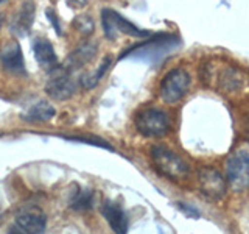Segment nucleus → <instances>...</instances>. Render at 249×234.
Segmentation results:
<instances>
[{
	"label": "nucleus",
	"mask_w": 249,
	"mask_h": 234,
	"mask_svg": "<svg viewBox=\"0 0 249 234\" xmlns=\"http://www.w3.org/2000/svg\"><path fill=\"white\" fill-rule=\"evenodd\" d=\"M151 159L156 170L165 178L173 179V181H179V179L185 178L187 174H189V166L185 164V161L165 147L160 145L153 147Z\"/></svg>",
	"instance_id": "f257e3e1"
},
{
	"label": "nucleus",
	"mask_w": 249,
	"mask_h": 234,
	"mask_svg": "<svg viewBox=\"0 0 249 234\" xmlns=\"http://www.w3.org/2000/svg\"><path fill=\"white\" fill-rule=\"evenodd\" d=\"M136 130L145 137H162L170 131V117L165 111L158 108H145L137 113Z\"/></svg>",
	"instance_id": "f03ea898"
},
{
	"label": "nucleus",
	"mask_w": 249,
	"mask_h": 234,
	"mask_svg": "<svg viewBox=\"0 0 249 234\" xmlns=\"http://www.w3.org/2000/svg\"><path fill=\"white\" fill-rule=\"evenodd\" d=\"M80 86V78H76L75 74L67 72L58 64L49 72V81L45 83V92L53 100L64 101L73 97Z\"/></svg>",
	"instance_id": "7ed1b4c3"
},
{
	"label": "nucleus",
	"mask_w": 249,
	"mask_h": 234,
	"mask_svg": "<svg viewBox=\"0 0 249 234\" xmlns=\"http://www.w3.org/2000/svg\"><path fill=\"white\" fill-rule=\"evenodd\" d=\"M190 88V75L185 69L178 67L170 70V72L162 78L159 94L160 98L168 105L178 103L182 100Z\"/></svg>",
	"instance_id": "20e7f679"
},
{
	"label": "nucleus",
	"mask_w": 249,
	"mask_h": 234,
	"mask_svg": "<svg viewBox=\"0 0 249 234\" xmlns=\"http://www.w3.org/2000/svg\"><path fill=\"white\" fill-rule=\"evenodd\" d=\"M101 22H103L105 36L107 39H111V41H115L119 35H126V36H132V38L150 36V31L137 28L134 23L126 20L123 16L115 13L114 10H107V8L101 11Z\"/></svg>",
	"instance_id": "39448f33"
},
{
	"label": "nucleus",
	"mask_w": 249,
	"mask_h": 234,
	"mask_svg": "<svg viewBox=\"0 0 249 234\" xmlns=\"http://www.w3.org/2000/svg\"><path fill=\"white\" fill-rule=\"evenodd\" d=\"M226 178L235 192L249 189V153L245 150L235 152L228 159Z\"/></svg>",
	"instance_id": "423d86ee"
},
{
	"label": "nucleus",
	"mask_w": 249,
	"mask_h": 234,
	"mask_svg": "<svg viewBox=\"0 0 249 234\" xmlns=\"http://www.w3.org/2000/svg\"><path fill=\"white\" fill-rule=\"evenodd\" d=\"M16 226L25 234H44L47 228V215L42 209L27 206L16 214Z\"/></svg>",
	"instance_id": "0eeeda50"
},
{
	"label": "nucleus",
	"mask_w": 249,
	"mask_h": 234,
	"mask_svg": "<svg viewBox=\"0 0 249 234\" xmlns=\"http://www.w3.org/2000/svg\"><path fill=\"white\" fill-rule=\"evenodd\" d=\"M0 64L10 74L25 75V61L18 41H5L0 44Z\"/></svg>",
	"instance_id": "6e6552de"
},
{
	"label": "nucleus",
	"mask_w": 249,
	"mask_h": 234,
	"mask_svg": "<svg viewBox=\"0 0 249 234\" xmlns=\"http://www.w3.org/2000/svg\"><path fill=\"white\" fill-rule=\"evenodd\" d=\"M199 189L207 198L220 200L226 194V181L218 170L204 167L199 172Z\"/></svg>",
	"instance_id": "1a4fd4ad"
},
{
	"label": "nucleus",
	"mask_w": 249,
	"mask_h": 234,
	"mask_svg": "<svg viewBox=\"0 0 249 234\" xmlns=\"http://www.w3.org/2000/svg\"><path fill=\"white\" fill-rule=\"evenodd\" d=\"M97 50H98V45L93 44V42H86L80 47H76V49L67 55V58L64 59L62 64H59L64 70L70 74H76L78 70H81L84 66H88L89 62L95 58L97 55Z\"/></svg>",
	"instance_id": "9d476101"
},
{
	"label": "nucleus",
	"mask_w": 249,
	"mask_h": 234,
	"mask_svg": "<svg viewBox=\"0 0 249 234\" xmlns=\"http://www.w3.org/2000/svg\"><path fill=\"white\" fill-rule=\"evenodd\" d=\"M33 22H35V3L25 2L22 5L20 10L18 11V14L11 19L10 30L13 35L19 36V38H25L30 33Z\"/></svg>",
	"instance_id": "9b49d317"
},
{
	"label": "nucleus",
	"mask_w": 249,
	"mask_h": 234,
	"mask_svg": "<svg viewBox=\"0 0 249 234\" xmlns=\"http://www.w3.org/2000/svg\"><path fill=\"white\" fill-rule=\"evenodd\" d=\"M101 213H103L109 226H111V230L115 234H128L129 222H128L126 214H124V211L122 209L119 203L106 201L103 205V209H101Z\"/></svg>",
	"instance_id": "f8f14e48"
},
{
	"label": "nucleus",
	"mask_w": 249,
	"mask_h": 234,
	"mask_svg": "<svg viewBox=\"0 0 249 234\" xmlns=\"http://www.w3.org/2000/svg\"><path fill=\"white\" fill-rule=\"evenodd\" d=\"M33 53L39 67L47 70V72H50V70L58 66V57L54 53L53 45L47 39H36L33 42Z\"/></svg>",
	"instance_id": "ddd939ff"
},
{
	"label": "nucleus",
	"mask_w": 249,
	"mask_h": 234,
	"mask_svg": "<svg viewBox=\"0 0 249 234\" xmlns=\"http://www.w3.org/2000/svg\"><path fill=\"white\" fill-rule=\"evenodd\" d=\"M111 62H112L111 57H105L95 72L84 74V75L80 77V84L83 86L84 89H93L100 83L101 78L105 77V74L107 72V69H109V66H111Z\"/></svg>",
	"instance_id": "4468645a"
},
{
	"label": "nucleus",
	"mask_w": 249,
	"mask_h": 234,
	"mask_svg": "<svg viewBox=\"0 0 249 234\" xmlns=\"http://www.w3.org/2000/svg\"><path fill=\"white\" fill-rule=\"evenodd\" d=\"M54 108L47 103V101H37L36 105H33L30 108V111L23 116V119L27 120H33V122H45L50 120L52 117L54 116Z\"/></svg>",
	"instance_id": "2eb2a0df"
},
{
	"label": "nucleus",
	"mask_w": 249,
	"mask_h": 234,
	"mask_svg": "<svg viewBox=\"0 0 249 234\" xmlns=\"http://www.w3.org/2000/svg\"><path fill=\"white\" fill-rule=\"evenodd\" d=\"M93 200H95L93 191L84 189V191H80L73 195L72 201H70V208L75 211H89L93 206Z\"/></svg>",
	"instance_id": "dca6fc26"
},
{
	"label": "nucleus",
	"mask_w": 249,
	"mask_h": 234,
	"mask_svg": "<svg viewBox=\"0 0 249 234\" xmlns=\"http://www.w3.org/2000/svg\"><path fill=\"white\" fill-rule=\"evenodd\" d=\"M73 27L80 35H83L84 38H88L93 33L95 30V23H93V19L89 14H83V16H76L73 20Z\"/></svg>",
	"instance_id": "f3484780"
},
{
	"label": "nucleus",
	"mask_w": 249,
	"mask_h": 234,
	"mask_svg": "<svg viewBox=\"0 0 249 234\" xmlns=\"http://www.w3.org/2000/svg\"><path fill=\"white\" fill-rule=\"evenodd\" d=\"M67 140H76V142H84V144H90V145H98V147H101V148H107V150H114V148L109 145L107 142H105V140H100V139H88V137H75V136H72V137H66Z\"/></svg>",
	"instance_id": "a211bd4d"
},
{
	"label": "nucleus",
	"mask_w": 249,
	"mask_h": 234,
	"mask_svg": "<svg viewBox=\"0 0 249 234\" xmlns=\"http://www.w3.org/2000/svg\"><path fill=\"white\" fill-rule=\"evenodd\" d=\"M45 16H47V19H49L52 22V25L54 28V31H56V35L61 36L62 35V30H61V23L58 20V16L56 13H54V10H52V8H49V10L45 11Z\"/></svg>",
	"instance_id": "6ab92c4d"
},
{
	"label": "nucleus",
	"mask_w": 249,
	"mask_h": 234,
	"mask_svg": "<svg viewBox=\"0 0 249 234\" xmlns=\"http://www.w3.org/2000/svg\"><path fill=\"white\" fill-rule=\"evenodd\" d=\"M178 208L181 209V211H184V213L187 214V215H190V217H193V218H198L199 217V213L195 208H190V206H187V205H184V203H178Z\"/></svg>",
	"instance_id": "aec40b11"
},
{
	"label": "nucleus",
	"mask_w": 249,
	"mask_h": 234,
	"mask_svg": "<svg viewBox=\"0 0 249 234\" xmlns=\"http://www.w3.org/2000/svg\"><path fill=\"white\" fill-rule=\"evenodd\" d=\"M67 5L70 8H73V10H78V8H84L88 5V0H66Z\"/></svg>",
	"instance_id": "412c9836"
},
{
	"label": "nucleus",
	"mask_w": 249,
	"mask_h": 234,
	"mask_svg": "<svg viewBox=\"0 0 249 234\" xmlns=\"http://www.w3.org/2000/svg\"><path fill=\"white\" fill-rule=\"evenodd\" d=\"M8 234H25L20 228H18V226H11L10 230H8Z\"/></svg>",
	"instance_id": "4be33fe9"
},
{
	"label": "nucleus",
	"mask_w": 249,
	"mask_h": 234,
	"mask_svg": "<svg viewBox=\"0 0 249 234\" xmlns=\"http://www.w3.org/2000/svg\"><path fill=\"white\" fill-rule=\"evenodd\" d=\"M2 2H5V0H0V3H2Z\"/></svg>",
	"instance_id": "5701e85b"
},
{
	"label": "nucleus",
	"mask_w": 249,
	"mask_h": 234,
	"mask_svg": "<svg viewBox=\"0 0 249 234\" xmlns=\"http://www.w3.org/2000/svg\"><path fill=\"white\" fill-rule=\"evenodd\" d=\"M0 23H2V20H0Z\"/></svg>",
	"instance_id": "b1692460"
}]
</instances>
